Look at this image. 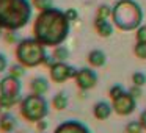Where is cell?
I'll return each mask as SVG.
<instances>
[{"label":"cell","mask_w":146,"mask_h":133,"mask_svg":"<svg viewBox=\"0 0 146 133\" xmlns=\"http://www.w3.org/2000/svg\"><path fill=\"white\" fill-rule=\"evenodd\" d=\"M113 25L121 32H132L141 25L143 10L135 0H118L111 8Z\"/></svg>","instance_id":"3957f363"},{"label":"cell","mask_w":146,"mask_h":133,"mask_svg":"<svg viewBox=\"0 0 146 133\" xmlns=\"http://www.w3.org/2000/svg\"><path fill=\"white\" fill-rule=\"evenodd\" d=\"M64 14H66V17L69 19V22H74V20H77V17H79V13H77L74 8L66 10V11H64Z\"/></svg>","instance_id":"4316f807"},{"label":"cell","mask_w":146,"mask_h":133,"mask_svg":"<svg viewBox=\"0 0 146 133\" xmlns=\"http://www.w3.org/2000/svg\"><path fill=\"white\" fill-rule=\"evenodd\" d=\"M7 69H8V58L5 53L0 52V74H3Z\"/></svg>","instance_id":"484cf974"},{"label":"cell","mask_w":146,"mask_h":133,"mask_svg":"<svg viewBox=\"0 0 146 133\" xmlns=\"http://www.w3.org/2000/svg\"><path fill=\"white\" fill-rule=\"evenodd\" d=\"M3 36V28H2V25H0V38Z\"/></svg>","instance_id":"1f68e13d"},{"label":"cell","mask_w":146,"mask_h":133,"mask_svg":"<svg viewBox=\"0 0 146 133\" xmlns=\"http://www.w3.org/2000/svg\"><path fill=\"white\" fill-rule=\"evenodd\" d=\"M54 58L55 61H66L69 58V50L66 47H63V45H57L54 49Z\"/></svg>","instance_id":"e0dca14e"},{"label":"cell","mask_w":146,"mask_h":133,"mask_svg":"<svg viewBox=\"0 0 146 133\" xmlns=\"http://www.w3.org/2000/svg\"><path fill=\"white\" fill-rule=\"evenodd\" d=\"M25 69H27L25 66H22L21 63H16V64H13V66H10V72L8 74L16 77V78H22V77L25 75Z\"/></svg>","instance_id":"ac0fdd59"},{"label":"cell","mask_w":146,"mask_h":133,"mask_svg":"<svg viewBox=\"0 0 146 133\" xmlns=\"http://www.w3.org/2000/svg\"><path fill=\"white\" fill-rule=\"evenodd\" d=\"M98 19H107V17H111V8L108 5H101L98 8V14H96Z\"/></svg>","instance_id":"ffe728a7"},{"label":"cell","mask_w":146,"mask_h":133,"mask_svg":"<svg viewBox=\"0 0 146 133\" xmlns=\"http://www.w3.org/2000/svg\"><path fill=\"white\" fill-rule=\"evenodd\" d=\"M129 92H130V94H132L135 99L141 95V89H140V86H133V88H130V89H129Z\"/></svg>","instance_id":"f1b7e54d"},{"label":"cell","mask_w":146,"mask_h":133,"mask_svg":"<svg viewBox=\"0 0 146 133\" xmlns=\"http://www.w3.org/2000/svg\"><path fill=\"white\" fill-rule=\"evenodd\" d=\"M123 92H126V91L123 89V86H121V85H115V86H111V88H110V91H108V95H110V99L113 100V99L119 97Z\"/></svg>","instance_id":"cb8c5ba5"},{"label":"cell","mask_w":146,"mask_h":133,"mask_svg":"<svg viewBox=\"0 0 146 133\" xmlns=\"http://www.w3.org/2000/svg\"><path fill=\"white\" fill-rule=\"evenodd\" d=\"M30 89H32L33 94L44 95L46 92L49 91V82L44 77H35V78H32V82H30Z\"/></svg>","instance_id":"5bb4252c"},{"label":"cell","mask_w":146,"mask_h":133,"mask_svg":"<svg viewBox=\"0 0 146 133\" xmlns=\"http://www.w3.org/2000/svg\"><path fill=\"white\" fill-rule=\"evenodd\" d=\"M141 130H143V127L140 124V120H132V122H129L126 125L127 133H141Z\"/></svg>","instance_id":"7402d4cb"},{"label":"cell","mask_w":146,"mask_h":133,"mask_svg":"<svg viewBox=\"0 0 146 133\" xmlns=\"http://www.w3.org/2000/svg\"><path fill=\"white\" fill-rule=\"evenodd\" d=\"M32 5L35 10L44 11V10H49V8L54 7V0H32Z\"/></svg>","instance_id":"d6986e66"},{"label":"cell","mask_w":146,"mask_h":133,"mask_svg":"<svg viewBox=\"0 0 146 133\" xmlns=\"http://www.w3.org/2000/svg\"><path fill=\"white\" fill-rule=\"evenodd\" d=\"M5 41L10 42V44L19 42V41H17V36H16V32H8V33H5Z\"/></svg>","instance_id":"83f0119b"},{"label":"cell","mask_w":146,"mask_h":133,"mask_svg":"<svg viewBox=\"0 0 146 133\" xmlns=\"http://www.w3.org/2000/svg\"><path fill=\"white\" fill-rule=\"evenodd\" d=\"M39 133H46V132H39Z\"/></svg>","instance_id":"d6a6232c"},{"label":"cell","mask_w":146,"mask_h":133,"mask_svg":"<svg viewBox=\"0 0 146 133\" xmlns=\"http://www.w3.org/2000/svg\"><path fill=\"white\" fill-rule=\"evenodd\" d=\"M30 0H0V25L7 32H17L32 20Z\"/></svg>","instance_id":"7a4b0ae2"},{"label":"cell","mask_w":146,"mask_h":133,"mask_svg":"<svg viewBox=\"0 0 146 133\" xmlns=\"http://www.w3.org/2000/svg\"><path fill=\"white\" fill-rule=\"evenodd\" d=\"M111 111H113V107H111L110 103H107V102H104V100L98 102V103L94 105V108H93V114H94V117L99 120L108 119Z\"/></svg>","instance_id":"7c38bea8"},{"label":"cell","mask_w":146,"mask_h":133,"mask_svg":"<svg viewBox=\"0 0 146 133\" xmlns=\"http://www.w3.org/2000/svg\"><path fill=\"white\" fill-rule=\"evenodd\" d=\"M74 80H76V85L79 89L88 91V89H91L96 86V83H98V75H96V72L91 70L90 67H82V69L77 70Z\"/></svg>","instance_id":"9c48e42d"},{"label":"cell","mask_w":146,"mask_h":133,"mask_svg":"<svg viewBox=\"0 0 146 133\" xmlns=\"http://www.w3.org/2000/svg\"><path fill=\"white\" fill-rule=\"evenodd\" d=\"M71 22L64 11L52 7L39 11L33 22V38L46 47H57L66 41L69 35Z\"/></svg>","instance_id":"6da1fadb"},{"label":"cell","mask_w":146,"mask_h":133,"mask_svg":"<svg viewBox=\"0 0 146 133\" xmlns=\"http://www.w3.org/2000/svg\"><path fill=\"white\" fill-rule=\"evenodd\" d=\"M137 42H146V25H140L137 28Z\"/></svg>","instance_id":"d4e9b609"},{"label":"cell","mask_w":146,"mask_h":133,"mask_svg":"<svg viewBox=\"0 0 146 133\" xmlns=\"http://www.w3.org/2000/svg\"><path fill=\"white\" fill-rule=\"evenodd\" d=\"M94 28H96V32L99 33V36H102V38H110V36L113 35V25H111L107 19H98V17H96L94 19Z\"/></svg>","instance_id":"4fadbf2b"},{"label":"cell","mask_w":146,"mask_h":133,"mask_svg":"<svg viewBox=\"0 0 146 133\" xmlns=\"http://www.w3.org/2000/svg\"><path fill=\"white\" fill-rule=\"evenodd\" d=\"M132 83H133V86H140L141 88L146 83V75L143 72H133L132 74Z\"/></svg>","instance_id":"44dd1931"},{"label":"cell","mask_w":146,"mask_h":133,"mask_svg":"<svg viewBox=\"0 0 146 133\" xmlns=\"http://www.w3.org/2000/svg\"><path fill=\"white\" fill-rule=\"evenodd\" d=\"M54 133H91V132L85 124L79 122V120H64L60 125H57Z\"/></svg>","instance_id":"30bf717a"},{"label":"cell","mask_w":146,"mask_h":133,"mask_svg":"<svg viewBox=\"0 0 146 133\" xmlns=\"http://www.w3.org/2000/svg\"><path fill=\"white\" fill-rule=\"evenodd\" d=\"M88 63L93 67H102L107 63V57L102 50H91L88 53Z\"/></svg>","instance_id":"9a60e30c"},{"label":"cell","mask_w":146,"mask_h":133,"mask_svg":"<svg viewBox=\"0 0 146 133\" xmlns=\"http://www.w3.org/2000/svg\"><path fill=\"white\" fill-rule=\"evenodd\" d=\"M17 127L16 117L11 114V111H5L0 114V130L3 133H13Z\"/></svg>","instance_id":"8fae6325"},{"label":"cell","mask_w":146,"mask_h":133,"mask_svg":"<svg viewBox=\"0 0 146 133\" xmlns=\"http://www.w3.org/2000/svg\"><path fill=\"white\" fill-rule=\"evenodd\" d=\"M135 97H133L130 92H123L119 97L113 99L111 102V107L113 111L119 116H127V114H132L135 110Z\"/></svg>","instance_id":"ba28073f"},{"label":"cell","mask_w":146,"mask_h":133,"mask_svg":"<svg viewBox=\"0 0 146 133\" xmlns=\"http://www.w3.org/2000/svg\"><path fill=\"white\" fill-rule=\"evenodd\" d=\"M19 113L27 122H39L49 114V103L44 95L29 94L19 102Z\"/></svg>","instance_id":"5b68a950"},{"label":"cell","mask_w":146,"mask_h":133,"mask_svg":"<svg viewBox=\"0 0 146 133\" xmlns=\"http://www.w3.org/2000/svg\"><path fill=\"white\" fill-rule=\"evenodd\" d=\"M77 74V69L68 64L66 61H55L50 67H49V75L54 83H64L66 80L74 78Z\"/></svg>","instance_id":"52a82bcc"},{"label":"cell","mask_w":146,"mask_h":133,"mask_svg":"<svg viewBox=\"0 0 146 133\" xmlns=\"http://www.w3.org/2000/svg\"><path fill=\"white\" fill-rule=\"evenodd\" d=\"M135 55L141 60H146V42H137L135 49H133Z\"/></svg>","instance_id":"603a6c76"},{"label":"cell","mask_w":146,"mask_h":133,"mask_svg":"<svg viewBox=\"0 0 146 133\" xmlns=\"http://www.w3.org/2000/svg\"><path fill=\"white\" fill-rule=\"evenodd\" d=\"M14 55H16L17 63L25 67H38L41 64H46V60L49 57L46 52V45H42L35 38L21 39L16 44Z\"/></svg>","instance_id":"277c9868"},{"label":"cell","mask_w":146,"mask_h":133,"mask_svg":"<svg viewBox=\"0 0 146 133\" xmlns=\"http://www.w3.org/2000/svg\"><path fill=\"white\" fill-rule=\"evenodd\" d=\"M140 124H141V127H143V130H146V110L143 111L141 114H140Z\"/></svg>","instance_id":"4dcf8cb0"},{"label":"cell","mask_w":146,"mask_h":133,"mask_svg":"<svg viewBox=\"0 0 146 133\" xmlns=\"http://www.w3.org/2000/svg\"><path fill=\"white\" fill-rule=\"evenodd\" d=\"M36 127H38L39 132H46V128H47V122L42 119V120H39V122H36Z\"/></svg>","instance_id":"f546056e"},{"label":"cell","mask_w":146,"mask_h":133,"mask_svg":"<svg viewBox=\"0 0 146 133\" xmlns=\"http://www.w3.org/2000/svg\"><path fill=\"white\" fill-rule=\"evenodd\" d=\"M68 95H66V92H58V94H55L54 95V99H52V107L55 108V110H58V111H61V110H64V108L68 107Z\"/></svg>","instance_id":"2e32d148"},{"label":"cell","mask_w":146,"mask_h":133,"mask_svg":"<svg viewBox=\"0 0 146 133\" xmlns=\"http://www.w3.org/2000/svg\"><path fill=\"white\" fill-rule=\"evenodd\" d=\"M22 92V85H21V78H16L13 75H5L0 78V110L10 111L16 103L22 100L21 97Z\"/></svg>","instance_id":"8992f818"}]
</instances>
